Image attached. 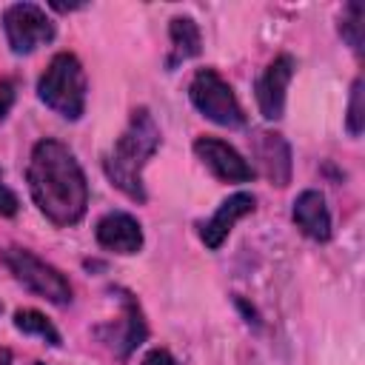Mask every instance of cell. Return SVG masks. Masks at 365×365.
<instances>
[{"label": "cell", "mask_w": 365, "mask_h": 365, "mask_svg": "<svg viewBox=\"0 0 365 365\" xmlns=\"http://www.w3.org/2000/svg\"><path fill=\"white\" fill-rule=\"evenodd\" d=\"M26 180L34 205L48 222L68 228L83 220L88 208V182L66 143L51 137L40 140L31 148Z\"/></svg>", "instance_id": "cell-1"}, {"label": "cell", "mask_w": 365, "mask_h": 365, "mask_svg": "<svg viewBox=\"0 0 365 365\" xmlns=\"http://www.w3.org/2000/svg\"><path fill=\"white\" fill-rule=\"evenodd\" d=\"M160 148V128L148 108H134L125 131L117 137L111 151L103 160L106 177L114 188H120L128 200L145 202V185H143V168Z\"/></svg>", "instance_id": "cell-2"}, {"label": "cell", "mask_w": 365, "mask_h": 365, "mask_svg": "<svg viewBox=\"0 0 365 365\" xmlns=\"http://www.w3.org/2000/svg\"><path fill=\"white\" fill-rule=\"evenodd\" d=\"M37 97L66 120H80L86 111V71L71 51L51 57L37 80Z\"/></svg>", "instance_id": "cell-3"}, {"label": "cell", "mask_w": 365, "mask_h": 365, "mask_svg": "<svg viewBox=\"0 0 365 365\" xmlns=\"http://www.w3.org/2000/svg\"><path fill=\"white\" fill-rule=\"evenodd\" d=\"M0 259L6 262V268L14 274L17 282H23L31 294L54 302V305H68L71 302V285L68 279L48 265L46 259H40L37 254L26 251V248H3Z\"/></svg>", "instance_id": "cell-4"}, {"label": "cell", "mask_w": 365, "mask_h": 365, "mask_svg": "<svg viewBox=\"0 0 365 365\" xmlns=\"http://www.w3.org/2000/svg\"><path fill=\"white\" fill-rule=\"evenodd\" d=\"M188 97L194 103V108L208 117L217 125L225 128H240L245 123V114L237 103L234 88L228 86V80H222L214 68H200L188 86Z\"/></svg>", "instance_id": "cell-5"}, {"label": "cell", "mask_w": 365, "mask_h": 365, "mask_svg": "<svg viewBox=\"0 0 365 365\" xmlns=\"http://www.w3.org/2000/svg\"><path fill=\"white\" fill-rule=\"evenodd\" d=\"M3 31L14 54H31L54 40V23L34 3H14L3 11Z\"/></svg>", "instance_id": "cell-6"}, {"label": "cell", "mask_w": 365, "mask_h": 365, "mask_svg": "<svg viewBox=\"0 0 365 365\" xmlns=\"http://www.w3.org/2000/svg\"><path fill=\"white\" fill-rule=\"evenodd\" d=\"M194 154L197 160L222 182H248L254 177L251 163L225 140L217 137H197L194 140Z\"/></svg>", "instance_id": "cell-7"}, {"label": "cell", "mask_w": 365, "mask_h": 365, "mask_svg": "<svg viewBox=\"0 0 365 365\" xmlns=\"http://www.w3.org/2000/svg\"><path fill=\"white\" fill-rule=\"evenodd\" d=\"M117 294H120V302H123V317H120L117 325H108V328L100 325V328H97V336H100L120 359H125V356L145 339L148 328H145V319H143V311H140L137 299H134L128 291H123V288H117Z\"/></svg>", "instance_id": "cell-8"}, {"label": "cell", "mask_w": 365, "mask_h": 365, "mask_svg": "<svg viewBox=\"0 0 365 365\" xmlns=\"http://www.w3.org/2000/svg\"><path fill=\"white\" fill-rule=\"evenodd\" d=\"M251 157L259 168V174L271 185H288L291 182V145L277 131H254L251 137Z\"/></svg>", "instance_id": "cell-9"}, {"label": "cell", "mask_w": 365, "mask_h": 365, "mask_svg": "<svg viewBox=\"0 0 365 365\" xmlns=\"http://www.w3.org/2000/svg\"><path fill=\"white\" fill-rule=\"evenodd\" d=\"M294 57L291 54H279L271 60V66L262 71V77L257 80V106L259 114L265 120H279L285 111V91L288 83L294 77Z\"/></svg>", "instance_id": "cell-10"}, {"label": "cell", "mask_w": 365, "mask_h": 365, "mask_svg": "<svg viewBox=\"0 0 365 365\" xmlns=\"http://www.w3.org/2000/svg\"><path fill=\"white\" fill-rule=\"evenodd\" d=\"M97 242L114 254H137L143 248V228L125 211H108L94 228Z\"/></svg>", "instance_id": "cell-11"}, {"label": "cell", "mask_w": 365, "mask_h": 365, "mask_svg": "<svg viewBox=\"0 0 365 365\" xmlns=\"http://www.w3.org/2000/svg\"><path fill=\"white\" fill-rule=\"evenodd\" d=\"M254 205H257V200H254V194H248V191H237V194H231L228 200H222L220 208L214 211V217L200 225V240L205 242V248L217 251V248L225 242V237H228V231L234 228V222L242 220L245 214H251Z\"/></svg>", "instance_id": "cell-12"}, {"label": "cell", "mask_w": 365, "mask_h": 365, "mask_svg": "<svg viewBox=\"0 0 365 365\" xmlns=\"http://www.w3.org/2000/svg\"><path fill=\"white\" fill-rule=\"evenodd\" d=\"M291 220L294 225L317 240V242H328L331 240V214H328V205H325V197L314 188L302 191L297 200H294V208H291Z\"/></svg>", "instance_id": "cell-13"}, {"label": "cell", "mask_w": 365, "mask_h": 365, "mask_svg": "<svg viewBox=\"0 0 365 365\" xmlns=\"http://www.w3.org/2000/svg\"><path fill=\"white\" fill-rule=\"evenodd\" d=\"M168 37H171V51H168V57H165V66H168V68H177L180 63L197 57L200 48H202L200 29H197V23H194L188 14L171 17V23H168Z\"/></svg>", "instance_id": "cell-14"}, {"label": "cell", "mask_w": 365, "mask_h": 365, "mask_svg": "<svg viewBox=\"0 0 365 365\" xmlns=\"http://www.w3.org/2000/svg\"><path fill=\"white\" fill-rule=\"evenodd\" d=\"M14 328L23 331V334H34V336L46 339V342L54 345V348L63 342L60 334H57V328H54L40 311H34V308H20V311L14 314Z\"/></svg>", "instance_id": "cell-15"}, {"label": "cell", "mask_w": 365, "mask_h": 365, "mask_svg": "<svg viewBox=\"0 0 365 365\" xmlns=\"http://www.w3.org/2000/svg\"><path fill=\"white\" fill-rule=\"evenodd\" d=\"M362 20H365V11H362V6L359 3H348L345 6V14H342V23H339V34H342V40L354 48V51H362V40H365V34H362Z\"/></svg>", "instance_id": "cell-16"}, {"label": "cell", "mask_w": 365, "mask_h": 365, "mask_svg": "<svg viewBox=\"0 0 365 365\" xmlns=\"http://www.w3.org/2000/svg\"><path fill=\"white\" fill-rule=\"evenodd\" d=\"M362 125H365V108H362V77L354 80V88H351V103H348V131L354 137L362 134Z\"/></svg>", "instance_id": "cell-17"}, {"label": "cell", "mask_w": 365, "mask_h": 365, "mask_svg": "<svg viewBox=\"0 0 365 365\" xmlns=\"http://www.w3.org/2000/svg\"><path fill=\"white\" fill-rule=\"evenodd\" d=\"M17 205H20V202H17L14 191L0 180V214H3V217H14V214H17Z\"/></svg>", "instance_id": "cell-18"}, {"label": "cell", "mask_w": 365, "mask_h": 365, "mask_svg": "<svg viewBox=\"0 0 365 365\" xmlns=\"http://www.w3.org/2000/svg\"><path fill=\"white\" fill-rule=\"evenodd\" d=\"M140 365H180L165 348H154V351H148L145 356H143V362Z\"/></svg>", "instance_id": "cell-19"}, {"label": "cell", "mask_w": 365, "mask_h": 365, "mask_svg": "<svg viewBox=\"0 0 365 365\" xmlns=\"http://www.w3.org/2000/svg\"><path fill=\"white\" fill-rule=\"evenodd\" d=\"M11 103H14V83H11V80H3V83H0V123L6 120Z\"/></svg>", "instance_id": "cell-20"}, {"label": "cell", "mask_w": 365, "mask_h": 365, "mask_svg": "<svg viewBox=\"0 0 365 365\" xmlns=\"http://www.w3.org/2000/svg\"><path fill=\"white\" fill-rule=\"evenodd\" d=\"M11 362V351L9 348H0V365H9Z\"/></svg>", "instance_id": "cell-21"}, {"label": "cell", "mask_w": 365, "mask_h": 365, "mask_svg": "<svg viewBox=\"0 0 365 365\" xmlns=\"http://www.w3.org/2000/svg\"><path fill=\"white\" fill-rule=\"evenodd\" d=\"M31 365H43V362H31Z\"/></svg>", "instance_id": "cell-22"}]
</instances>
